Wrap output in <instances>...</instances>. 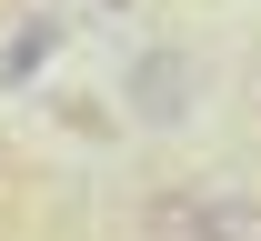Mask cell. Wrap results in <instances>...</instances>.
<instances>
[{"instance_id":"277c9868","label":"cell","mask_w":261,"mask_h":241,"mask_svg":"<svg viewBox=\"0 0 261 241\" xmlns=\"http://www.w3.org/2000/svg\"><path fill=\"white\" fill-rule=\"evenodd\" d=\"M211 241H261V201H241V191H211Z\"/></svg>"},{"instance_id":"7a4b0ae2","label":"cell","mask_w":261,"mask_h":241,"mask_svg":"<svg viewBox=\"0 0 261 241\" xmlns=\"http://www.w3.org/2000/svg\"><path fill=\"white\" fill-rule=\"evenodd\" d=\"M141 241H211V191H151L141 201Z\"/></svg>"},{"instance_id":"3957f363","label":"cell","mask_w":261,"mask_h":241,"mask_svg":"<svg viewBox=\"0 0 261 241\" xmlns=\"http://www.w3.org/2000/svg\"><path fill=\"white\" fill-rule=\"evenodd\" d=\"M50 40H61V20H20V31L0 40V91H20V81L50 61Z\"/></svg>"},{"instance_id":"6da1fadb","label":"cell","mask_w":261,"mask_h":241,"mask_svg":"<svg viewBox=\"0 0 261 241\" xmlns=\"http://www.w3.org/2000/svg\"><path fill=\"white\" fill-rule=\"evenodd\" d=\"M191 91H201L191 50H141V61H130V121H151V131L191 121Z\"/></svg>"}]
</instances>
